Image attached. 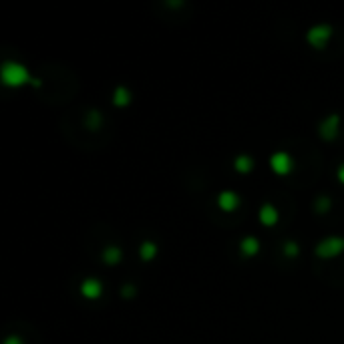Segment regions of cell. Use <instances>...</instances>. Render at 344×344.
I'll return each mask as SVG.
<instances>
[{
  "mask_svg": "<svg viewBox=\"0 0 344 344\" xmlns=\"http://www.w3.org/2000/svg\"><path fill=\"white\" fill-rule=\"evenodd\" d=\"M2 80L10 87H16V84H22L28 80V70L22 66V64H16V62H6L2 66Z\"/></svg>",
  "mask_w": 344,
  "mask_h": 344,
  "instance_id": "1",
  "label": "cell"
},
{
  "mask_svg": "<svg viewBox=\"0 0 344 344\" xmlns=\"http://www.w3.org/2000/svg\"><path fill=\"white\" fill-rule=\"evenodd\" d=\"M342 249H344V237H328L316 245V253L320 257H332Z\"/></svg>",
  "mask_w": 344,
  "mask_h": 344,
  "instance_id": "2",
  "label": "cell"
},
{
  "mask_svg": "<svg viewBox=\"0 0 344 344\" xmlns=\"http://www.w3.org/2000/svg\"><path fill=\"white\" fill-rule=\"evenodd\" d=\"M330 34H332V28H330L328 24H318V26H314V28L308 32V42L314 44L316 48H322Z\"/></svg>",
  "mask_w": 344,
  "mask_h": 344,
  "instance_id": "3",
  "label": "cell"
},
{
  "mask_svg": "<svg viewBox=\"0 0 344 344\" xmlns=\"http://www.w3.org/2000/svg\"><path fill=\"white\" fill-rule=\"evenodd\" d=\"M272 167H274V171H278V173H288L290 169H292V159H290V155H286V153H276V155H272Z\"/></svg>",
  "mask_w": 344,
  "mask_h": 344,
  "instance_id": "4",
  "label": "cell"
},
{
  "mask_svg": "<svg viewBox=\"0 0 344 344\" xmlns=\"http://www.w3.org/2000/svg\"><path fill=\"white\" fill-rule=\"evenodd\" d=\"M338 115H330L322 125H320V135L324 137V139H334V135H336V129H338Z\"/></svg>",
  "mask_w": 344,
  "mask_h": 344,
  "instance_id": "5",
  "label": "cell"
},
{
  "mask_svg": "<svg viewBox=\"0 0 344 344\" xmlns=\"http://www.w3.org/2000/svg\"><path fill=\"white\" fill-rule=\"evenodd\" d=\"M80 292L87 296V298H97L101 294V282L99 280H84L82 286H80Z\"/></svg>",
  "mask_w": 344,
  "mask_h": 344,
  "instance_id": "6",
  "label": "cell"
},
{
  "mask_svg": "<svg viewBox=\"0 0 344 344\" xmlns=\"http://www.w3.org/2000/svg\"><path fill=\"white\" fill-rule=\"evenodd\" d=\"M237 195L233 193V191H223L221 195H219V205H221V209H225V211H231L235 205H237Z\"/></svg>",
  "mask_w": 344,
  "mask_h": 344,
  "instance_id": "7",
  "label": "cell"
},
{
  "mask_svg": "<svg viewBox=\"0 0 344 344\" xmlns=\"http://www.w3.org/2000/svg\"><path fill=\"white\" fill-rule=\"evenodd\" d=\"M260 219H262V223H266V225H274L276 219H278V213H276V209H274L270 203H266V205L262 207V211H260Z\"/></svg>",
  "mask_w": 344,
  "mask_h": 344,
  "instance_id": "8",
  "label": "cell"
},
{
  "mask_svg": "<svg viewBox=\"0 0 344 344\" xmlns=\"http://www.w3.org/2000/svg\"><path fill=\"white\" fill-rule=\"evenodd\" d=\"M257 247H260V243H257V239H253V237H245V239L241 241V249H243L245 255H253V253L257 251Z\"/></svg>",
  "mask_w": 344,
  "mask_h": 344,
  "instance_id": "9",
  "label": "cell"
},
{
  "mask_svg": "<svg viewBox=\"0 0 344 344\" xmlns=\"http://www.w3.org/2000/svg\"><path fill=\"white\" fill-rule=\"evenodd\" d=\"M103 257H105V262H107V264H117V262L121 260V251H119V247H113V245H109V247L105 249Z\"/></svg>",
  "mask_w": 344,
  "mask_h": 344,
  "instance_id": "10",
  "label": "cell"
},
{
  "mask_svg": "<svg viewBox=\"0 0 344 344\" xmlns=\"http://www.w3.org/2000/svg\"><path fill=\"white\" fill-rule=\"evenodd\" d=\"M113 103H115V105H127V103H129V91H127L125 87H119V89L115 91Z\"/></svg>",
  "mask_w": 344,
  "mask_h": 344,
  "instance_id": "11",
  "label": "cell"
},
{
  "mask_svg": "<svg viewBox=\"0 0 344 344\" xmlns=\"http://www.w3.org/2000/svg\"><path fill=\"white\" fill-rule=\"evenodd\" d=\"M251 159L247 157V155H239L237 159H235V169L237 171H241V173H245V171H249L251 169Z\"/></svg>",
  "mask_w": 344,
  "mask_h": 344,
  "instance_id": "12",
  "label": "cell"
},
{
  "mask_svg": "<svg viewBox=\"0 0 344 344\" xmlns=\"http://www.w3.org/2000/svg\"><path fill=\"white\" fill-rule=\"evenodd\" d=\"M155 251H157V247H155L153 241H145V243L141 245V257H143V260H151V257L155 255Z\"/></svg>",
  "mask_w": 344,
  "mask_h": 344,
  "instance_id": "13",
  "label": "cell"
},
{
  "mask_svg": "<svg viewBox=\"0 0 344 344\" xmlns=\"http://www.w3.org/2000/svg\"><path fill=\"white\" fill-rule=\"evenodd\" d=\"M328 207H330V199H328V197H318V199H316V211H318V213L328 211Z\"/></svg>",
  "mask_w": 344,
  "mask_h": 344,
  "instance_id": "14",
  "label": "cell"
},
{
  "mask_svg": "<svg viewBox=\"0 0 344 344\" xmlns=\"http://www.w3.org/2000/svg\"><path fill=\"white\" fill-rule=\"evenodd\" d=\"M284 251H286V255H290V257L298 255V245H296V241H286Z\"/></svg>",
  "mask_w": 344,
  "mask_h": 344,
  "instance_id": "15",
  "label": "cell"
},
{
  "mask_svg": "<svg viewBox=\"0 0 344 344\" xmlns=\"http://www.w3.org/2000/svg\"><path fill=\"white\" fill-rule=\"evenodd\" d=\"M99 123H101V115H99L97 111H91V115H89V127L95 129Z\"/></svg>",
  "mask_w": 344,
  "mask_h": 344,
  "instance_id": "16",
  "label": "cell"
},
{
  "mask_svg": "<svg viewBox=\"0 0 344 344\" xmlns=\"http://www.w3.org/2000/svg\"><path fill=\"white\" fill-rule=\"evenodd\" d=\"M133 292H135V288L131 284H125L123 286V296H133Z\"/></svg>",
  "mask_w": 344,
  "mask_h": 344,
  "instance_id": "17",
  "label": "cell"
},
{
  "mask_svg": "<svg viewBox=\"0 0 344 344\" xmlns=\"http://www.w3.org/2000/svg\"><path fill=\"white\" fill-rule=\"evenodd\" d=\"M4 344H20V340H18V338H14V336H10V338H8Z\"/></svg>",
  "mask_w": 344,
  "mask_h": 344,
  "instance_id": "18",
  "label": "cell"
},
{
  "mask_svg": "<svg viewBox=\"0 0 344 344\" xmlns=\"http://www.w3.org/2000/svg\"><path fill=\"white\" fill-rule=\"evenodd\" d=\"M338 177H340V181L344 183V165H342V167L338 169Z\"/></svg>",
  "mask_w": 344,
  "mask_h": 344,
  "instance_id": "19",
  "label": "cell"
}]
</instances>
